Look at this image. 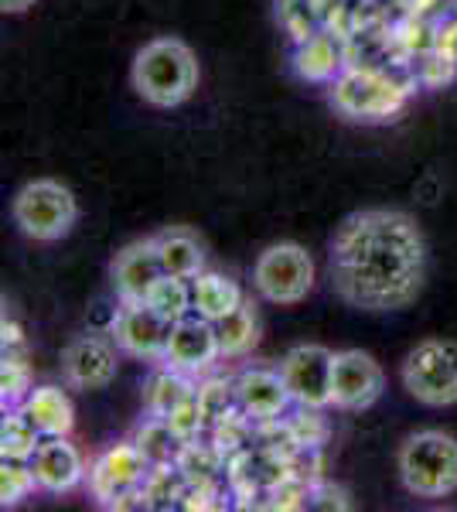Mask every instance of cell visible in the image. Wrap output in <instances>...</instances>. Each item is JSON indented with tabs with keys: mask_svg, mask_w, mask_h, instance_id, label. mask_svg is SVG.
Segmentation results:
<instances>
[{
	"mask_svg": "<svg viewBox=\"0 0 457 512\" xmlns=\"http://www.w3.org/2000/svg\"><path fill=\"white\" fill-rule=\"evenodd\" d=\"M191 301H195V315L222 321L246 301V294L232 277L215 274V270H202L198 277H191Z\"/></svg>",
	"mask_w": 457,
	"mask_h": 512,
	"instance_id": "19",
	"label": "cell"
},
{
	"mask_svg": "<svg viewBox=\"0 0 457 512\" xmlns=\"http://www.w3.org/2000/svg\"><path fill=\"white\" fill-rule=\"evenodd\" d=\"M314 280H318V267L301 243H273L253 263L256 294L277 308H294V304L307 301Z\"/></svg>",
	"mask_w": 457,
	"mask_h": 512,
	"instance_id": "7",
	"label": "cell"
},
{
	"mask_svg": "<svg viewBox=\"0 0 457 512\" xmlns=\"http://www.w3.org/2000/svg\"><path fill=\"white\" fill-rule=\"evenodd\" d=\"M195 386H198L195 376L178 373L168 362H157V369L144 383V410L154 417H168L174 407H181L195 393Z\"/></svg>",
	"mask_w": 457,
	"mask_h": 512,
	"instance_id": "21",
	"label": "cell"
},
{
	"mask_svg": "<svg viewBox=\"0 0 457 512\" xmlns=\"http://www.w3.org/2000/svg\"><path fill=\"white\" fill-rule=\"evenodd\" d=\"M403 390L423 407H454L457 403V342L427 338L403 359Z\"/></svg>",
	"mask_w": 457,
	"mask_h": 512,
	"instance_id": "8",
	"label": "cell"
},
{
	"mask_svg": "<svg viewBox=\"0 0 457 512\" xmlns=\"http://www.w3.org/2000/svg\"><path fill=\"white\" fill-rule=\"evenodd\" d=\"M31 390H35V383H31V366L24 362V352L4 349V359H0V403L21 407Z\"/></svg>",
	"mask_w": 457,
	"mask_h": 512,
	"instance_id": "27",
	"label": "cell"
},
{
	"mask_svg": "<svg viewBox=\"0 0 457 512\" xmlns=\"http://www.w3.org/2000/svg\"><path fill=\"white\" fill-rule=\"evenodd\" d=\"M403 489L417 499H447L457 492V437L444 431H417L396 454Z\"/></svg>",
	"mask_w": 457,
	"mask_h": 512,
	"instance_id": "4",
	"label": "cell"
},
{
	"mask_svg": "<svg viewBox=\"0 0 457 512\" xmlns=\"http://www.w3.org/2000/svg\"><path fill=\"white\" fill-rule=\"evenodd\" d=\"M151 308L161 315L164 321H181L188 315H195V301H191V280L188 277H174V274H164L157 284L151 287L147 301Z\"/></svg>",
	"mask_w": 457,
	"mask_h": 512,
	"instance_id": "25",
	"label": "cell"
},
{
	"mask_svg": "<svg viewBox=\"0 0 457 512\" xmlns=\"http://www.w3.org/2000/svg\"><path fill=\"white\" fill-rule=\"evenodd\" d=\"M31 492H41L38 478H35V472H31V461L0 458V506L4 509L21 506Z\"/></svg>",
	"mask_w": 457,
	"mask_h": 512,
	"instance_id": "28",
	"label": "cell"
},
{
	"mask_svg": "<svg viewBox=\"0 0 457 512\" xmlns=\"http://www.w3.org/2000/svg\"><path fill=\"white\" fill-rule=\"evenodd\" d=\"M14 226L35 243H58L76 229L79 202L69 185L55 178H35L18 188L11 202Z\"/></svg>",
	"mask_w": 457,
	"mask_h": 512,
	"instance_id": "6",
	"label": "cell"
},
{
	"mask_svg": "<svg viewBox=\"0 0 457 512\" xmlns=\"http://www.w3.org/2000/svg\"><path fill=\"white\" fill-rule=\"evenodd\" d=\"M287 431H290V441L301 451H314V448H321L324 437H328V420L321 417V410L297 407V414L287 420Z\"/></svg>",
	"mask_w": 457,
	"mask_h": 512,
	"instance_id": "31",
	"label": "cell"
},
{
	"mask_svg": "<svg viewBox=\"0 0 457 512\" xmlns=\"http://www.w3.org/2000/svg\"><path fill=\"white\" fill-rule=\"evenodd\" d=\"M31 4H38V0H0V11H4V14H24Z\"/></svg>",
	"mask_w": 457,
	"mask_h": 512,
	"instance_id": "34",
	"label": "cell"
},
{
	"mask_svg": "<svg viewBox=\"0 0 457 512\" xmlns=\"http://www.w3.org/2000/svg\"><path fill=\"white\" fill-rule=\"evenodd\" d=\"M0 332H4V349H21V332H18V325H14V321L4 318Z\"/></svg>",
	"mask_w": 457,
	"mask_h": 512,
	"instance_id": "33",
	"label": "cell"
},
{
	"mask_svg": "<svg viewBox=\"0 0 457 512\" xmlns=\"http://www.w3.org/2000/svg\"><path fill=\"white\" fill-rule=\"evenodd\" d=\"M195 393H198V407H202V417H205V427H209V431L222 417L236 410V390H232V379H226V376L205 379V383L195 386Z\"/></svg>",
	"mask_w": 457,
	"mask_h": 512,
	"instance_id": "29",
	"label": "cell"
},
{
	"mask_svg": "<svg viewBox=\"0 0 457 512\" xmlns=\"http://www.w3.org/2000/svg\"><path fill=\"white\" fill-rule=\"evenodd\" d=\"M331 373H335V352L314 342L294 345L280 359V376L294 396V407H331Z\"/></svg>",
	"mask_w": 457,
	"mask_h": 512,
	"instance_id": "9",
	"label": "cell"
},
{
	"mask_svg": "<svg viewBox=\"0 0 457 512\" xmlns=\"http://www.w3.org/2000/svg\"><path fill=\"white\" fill-rule=\"evenodd\" d=\"M110 277H113V291L120 301H147L151 287L164 277L154 236L134 239V243L123 246L110 263Z\"/></svg>",
	"mask_w": 457,
	"mask_h": 512,
	"instance_id": "15",
	"label": "cell"
},
{
	"mask_svg": "<svg viewBox=\"0 0 457 512\" xmlns=\"http://www.w3.org/2000/svg\"><path fill=\"white\" fill-rule=\"evenodd\" d=\"M120 373V345L113 342V335H79L65 345L62 352V376L72 390L96 393L106 390Z\"/></svg>",
	"mask_w": 457,
	"mask_h": 512,
	"instance_id": "12",
	"label": "cell"
},
{
	"mask_svg": "<svg viewBox=\"0 0 457 512\" xmlns=\"http://www.w3.org/2000/svg\"><path fill=\"white\" fill-rule=\"evenodd\" d=\"M331 89V106L338 117L352 123H389L406 110L413 96V82L376 65H345Z\"/></svg>",
	"mask_w": 457,
	"mask_h": 512,
	"instance_id": "3",
	"label": "cell"
},
{
	"mask_svg": "<svg viewBox=\"0 0 457 512\" xmlns=\"http://www.w3.org/2000/svg\"><path fill=\"white\" fill-rule=\"evenodd\" d=\"M31 472L38 478L41 492L65 495L86 482L89 465L69 437H45L41 448L35 451V458H31Z\"/></svg>",
	"mask_w": 457,
	"mask_h": 512,
	"instance_id": "16",
	"label": "cell"
},
{
	"mask_svg": "<svg viewBox=\"0 0 457 512\" xmlns=\"http://www.w3.org/2000/svg\"><path fill=\"white\" fill-rule=\"evenodd\" d=\"M277 18L294 41H304L314 31H321L318 0H277Z\"/></svg>",
	"mask_w": 457,
	"mask_h": 512,
	"instance_id": "30",
	"label": "cell"
},
{
	"mask_svg": "<svg viewBox=\"0 0 457 512\" xmlns=\"http://www.w3.org/2000/svg\"><path fill=\"white\" fill-rule=\"evenodd\" d=\"M202 69H198L195 52L181 38H151L134 55L130 65V86L154 110H174L188 103L198 89Z\"/></svg>",
	"mask_w": 457,
	"mask_h": 512,
	"instance_id": "2",
	"label": "cell"
},
{
	"mask_svg": "<svg viewBox=\"0 0 457 512\" xmlns=\"http://www.w3.org/2000/svg\"><path fill=\"white\" fill-rule=\"evenodd\" d=\"M331 291L369 315L410 308L427 284V239L403 209H359L328 246Z\"/></svg>",
	"mask_w": 457,
	"mask_h": 512,
	"instance_id": "1",
	"label": "cell"
},
{
	"mask_svg": "<svg viewBox=\"0 0 457 512\" xmlns=\"http://www.w3.org/2000/svg\"><path fill=\"white\" fill-rule=\"evenodd\" d=\"M345 52L342 41L331 31H314L311 38L294 41V72L304 82H318V86H328V82L338 79V72L345 69Z\"/></svg>",
	"mask_w": 457,
	"mask_h": 512,
	"instance_id": "17",
	"label": "cell"
},
{
	"mask_svg": "<svg viewBox=\"0 0 457 512\" xmlns=\"http://www.w3.org/2000/svg\"><path fill=\"white\" fill-rule=\"evenodd\" d=\"M171 321H164L151 304L144 301H120V308L110 318V335L120 345L123 355L140 362H164L171 338Z\"/></svg>",
	"mask_w": 457,
	"mask_h": 512,
	"instance_id": "11",
	"label": "cell"
},
{
	"mask_svg": "<svg viewBox=\"0 0 457 512\" xmlns=\"http://www.w3.org/2000/svg\"><path fill=\"white\" fill-rule=\"evenodd\" d=\"M45 434L31 424V417L21 407H4V420H0V458L11 461H31L41 448Z\"/></svg>",
	"mask_w": 457,
	"mask_h": 512,
	"instance_id": "24",
	"label": "cell"
},
{
	"mask_svg": "<svg viewBox=\"0 0 457 512\" xmlns=\"http://www.w3.org/2000/svg\"><path fill=\"white\" fill-rule=\"evenodd\" d=\"M311 509H352V499L342 485H331V482H321L311 489Z\"/></svg>",
	"mask_w": 457,
	"mask_h": 512,
	"instance_id": "32",
	"label": "cell"
},
{
	"mask_svg": "<svg viewBox=\"0 0 457 512\" xmlns=\"http://www.w3.org/2000/svg\"><path fill=\"white\" fill-rule=\"evenodd\" d=\"M386 393V373L369 352L342 349L335 352V373H331V407L345 414H362L376 407Z\"/></svg>",
	"mask_w": 457,
	"mask_h": 512,
	"instance_id": "10",
	"label": "cell"
},
{
	"mask_svg": "<svg viewBox=\"0 0 457 512\" xmlns=\"http://www.w3.org/2000/svg\"><path fill=\"white\" fill-rule=\"evenodd\" d=\"M151 472L154 465L130 437V441H116L96 454V461L89 465L86 485L96 506L103 509H147L144 485Z\"/></svg>",
	"mask_w": 457,
	"mask_h": 512,
	"instance_id": "5",
	"label": "cell"
},
{
	"mask_svg": "<svg viewBox=\"0 0 457 512\" xmlns=\"http://www.w3.org/2000/svg\"><path fill=\"white\" fill-rule=\"evenodd\" d=\"M219 359L222 352H219V335H215V321L202 315H188L174 321L168 352H164V362L171 369H178L185 376H205Z\"/></svg>",
	"mask_w": 457,
	"mask_h": 512,
	"instance_id": "14",
	"label": "cell"
},
{
	"mask_svg": "<svg viewBox=\"0 0 457 512\" xmlns=\"http://www.w3.org/2000/svg\"><path fill=\"white\" fill-rule=\"evenodd\" d=\"M232 390H236V407L256 424H270V420H284L287 410L294 407L280 366H246L232 376Z\"/></svg>",
	"mask_w": 457,
	"mask_h": 512,
	"instance_id": "13",
	"label": "cell"
},
{
	"mask_svg": "<svg viewBox=\"0 0 457 512\" xmlns=\"http://www.w3.org/2000/svg\"><path fill=\"white\" fill-rule=\"evenodd\" d=\"M137 448L147 454V461L157 465H178V454L185 448V437H178V431L168 424V417H154L147 414L140 420V427L134 431Z\"/></svg>",
	"mask_w": 457,
	"mask_h": 512,
	"instance_id": "23",
	"label": "cell"
},
{
	"mask_svg": "<svg viewBox=\"0 0 457 512\" xmlns=\"http://www.w3.org/2000/svg\"><path fill=\"white\" fill-rule=\"evenodd\" d=\"M157 243V256H161L164 274L174 277H198L205 270V250L198 243V236L185 226H171L164 233L154 236Z\"/></svg>",
	"mask_w": 457,
	"mask_h": 512,
	"instance_id": "20",
	"label": "cell"
},
{
	"mask_svg": "<svg viewBox=\"0 0 457 512\" xmlns=\"http://www.w3.org/2000/svg\"><path fill=\"white\" fill-rule=\"evenodd\" d=\"M215 335H219L222 359H243V355L253 352L256 342H260V315H256L253 301L246 297L232 315L215 321Z\"/></svg>",
	"mask_w": 457,
	"mask_h": 512,
	"instance_id": "22",
	"label": "cell"
},
{
	"mask_svg": "<svg viewBox=\"0 0 457 512\" xmlns=\"http://www.w3.org/2000/svg\"><path fill=\"white\" fill-rule=\"evenodd\" d=\"M21 410L45 437H69L72 427H76V407H72L69 393L62 386H35L28 400L21 403Z\"/></svg>",
	"mask_w": 457,
	"mask_h": 512,
	"instance_id": "18",
	"label": "cell"
},
{
	"mask_svg": "<svg viewBox=\"0 0 457 512\" xmlns=\"http://www.w3.org/2000/svg\"><path fill=\"white\" fill-rule=\"evenodd\" d=\"M188 492V478L178 465H157L144 485L147 509H181Z\"/></svg>",
	"mask_w": 457,
	"mask_h": 512,
	"instance_id": "26",
	"label": "cell"
}]
</instances>
